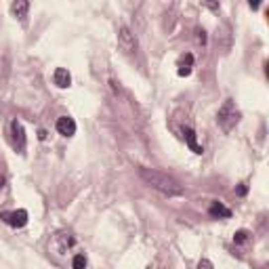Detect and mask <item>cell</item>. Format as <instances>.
<instances>
[{"mask_svg": "<svg viewBox=\"0 0 269 269\" xmlns=\"http://www.w3.org/2000/svg\"><path fill=\"white\" fill-rule=\"evenodd\" d=\"M139 177L151 187V190L164 194V196H168V198H177V196H183V187L179 185L177 179H173V177L166 175V173H160V170L141 166V168H139Z\"/></svg>", "mask_w": 269, "mask_h": 269, "instance_id": "cell-1", "label": "cell"}, {"mask_svg": "<svg viewBox=\"0 0 269 269\" xmlns=\"http://www.w3.org/2000/svg\"><path fill=\"white\" fill-rule=\"evenodd\" d=\"M71 269H86V259L84 255H76L74 261H71Z\"/></svg>", "mask_w": 269, "mask_h": 269, "instance_id": "cell-12", "label": "cell"}, {"mask_svg": "<svg viewBox=\"0 0 269 269\" xmlns=\"http://www.w3.org/2000/svg\"><path fill=\"white\" fill-rule=\"evenodd\" d=\"M0 219H2L6 225H11V227H23L25 223H28V212H25L23 208H19V210L2 212V214H0Z\"/></svg>", "mask_w": 269, "mask_h": 269, "instance_id": "cell-4", "label": "cell"}, {"mask_svg": "<svg viewBox=\"0 0 269 269\" xmlns=\"http://www.w3.org/2000/svg\"><path fill=\"white\" fill-rule=\"evenodd\" d=\"M208 214L214 219H229L231 217V210L227 208V206H223L221 202H212L210 208H208Z\"/></svg>", "mask_w": 269, "mask_h": 269, "instance_id": "cell-8", "label": "cell"}, {"mask_svg": "<svg viewBox=\"0 0 269 269\" xmlns=\"http://www.w3.org/2000/svg\"><path fill=\"white\" fill-rule=\"evenodd\" d=\"M183 131V139H185V143L190 145V149L194 151V154H202V145H198V141H196V133H194V129H190V127H183L181 129Z\"/></svg>", "mask_w": 269, "mask_h": 269, "instance_id": "cell-7", "label": "cell"}, {"mask_svg": "<svg viewBox=\"0 0 269 269\" xmlns=\"http://www.w3.org/2000/svg\"><path fill=\"white\" fill-rule=\"evenodd\" d=\"M118 47L122 53H127V55H134L139 49V42H137V36L131 32V28L127 25H122L118 30Z\"/></svg>", "mask_w": 269, "mask_h": 269, "instance_id": "cell-3", "label": "cell"}, {"mask_svg": "<svg viewBox=\"0 0 269 269\" xmlns=\"http://www.w3.org/2000/svg\"><path fill=\"white\" fill-rule=\"evenodd\" d=\"M198 40H200V42H202V44H204V42H206V36H204V32H198Z\"/></svg>", "mask_w": 269, "mask_h": 269, "instance_id": "cell-16", "label": "cell"}, {"mask_svg": "<svg viewBox=\"0 0 269 269\" xmlns=\"http://www.w3.org/2000/svg\"><path fill=\"white\" fill-rule=\"evenodd\" d=\"M53 80H55V84L59 88H67L71 84V76H69V71L64 69V67H57L55 69V74H53Z\"/></svg>", "mask_w": 269, "mask_h": 269, "instance_id": "cell-9", "label": "cell"}, {"mask_svg": "<svg viewBox=\"0 0 269 269\" xmlns=\"http://www.w3.org/2000/svg\"><path fill=\"white\" fill-rule=\"evenodd\" d=\"M55 127H57V133L64 134V137H74L76 134V122H74V118H69V116H61Z\"/></svg>", "mask_w": 269, "mask_h": 269, "instance_id": "cell-5", "label": "cell"}, {"mask_svg": "<svg viewBox=\"0 0 269 269\" xmlns=\"http://www.w3.org/2000/svg\"><path fill=\"white\" fill-rule=\"evenodd\" d=\"M234 242L236 244H244V242H248V231L246 229H240L234 234Z\"/></svg>", "mask_w": 269, "mask_h": 269, "instance_id": "cell-13", "label": "cell"}, {"mask_svg": "<svg viewBox=\"0 0 269 269\" xmlns=\"http://www.w3.org/2000/svg\"><path fill=\"white\" fill-rule=\"evenodd\" d=\"M0 187H2V179H0Z\"/></svg>", "mask_w": 269, "mask_h": 269, "instance_id": "cell-17", "label": "cell"}, {"mask_svg": "<svg viewBox=\"0 0 269 269\" xmlns=\"http://www.w3.org/2000/svg\"><path fill=\"white\" fill-rule=\"evenodd\" d=\"M198 269H214V267H212V263L208 261V259H202V261L198 263Z\"/></svg>", "mask_w": 269, "mask_h": 269, "instance_id": "cell-14", "label": "cell"}, {"mask_svg": "<svg viewBox=\"0 0 269 269\" xmlns=\"http://www.w3.org/2000/svg\"><path fill=\"white\" fill-rule=\"evenodd\" d=\"M238 122H240L238 107H236V103L231 101V99H227L225 103L219 107V112H217V124L225 133H229V131H234V127H236Z\"/></svg>", "mask_w": 269, "mask_h": 269, "instance_id": "cell-2", "label": "cell"}, {"mask_svg": "<svg viewBox=\"0 0 269 269\" xmlns=\"http://www.w3.org/2000/svg\"><path fill=\"white\" fill-rule=\"evenodd\" d=\"M11 131H13V139L17 143V147H19V151L25 149V133H23V127L19 120H13L11 122Z\"/></svg>", "mask_w": 269, "mask_h": 269, "instance_id": "cell-6", "label": "cell"}, {"mask_svg": "<svg viewBox=\"0 0 269 269\" xmlns=\"http://www.w3.org/2000/svg\"><path fill=\"white\" fill-rule=\"evenodd\" d=\"M11 11H13L15 17H19V19H25V17H28V11H30V2H25V0L13 2V4H11Z\"/></svg>", "mask_w": 269, "mask_h": 269, "instance_id": "cell-10", "label": "cell"}, {"mask_svg": "<svg viewBox=\"0 0 269 269\" xmlns=\"http://www.w3.org/2000/svg\"><path fill=\"white\" fill-rule=\"evenodd\" d=\"M192 64H194V57L187 53V55L179 61V69H177V74L179 76H190L192 74Z\"/></svg>", "mask_w": 269, "mask_h": 269, "instance_id": "cell-11", "label": "cell"}, {"mask_svg": "<svg viewBox=\"0 0 269 269\" xmlns=\"http://www.w3.org/2000/svg\"><path fill=\"white\" fill-rule=\"evenodd\" d=\"M246 192H248V185H246V183H242V185L238 187V190H236V194H238V196H246Z\"/></svg>", "mask_w": 269, "mask_h": 269, "instance_id": "cell-15", "label": "cell"}]
</instances>
